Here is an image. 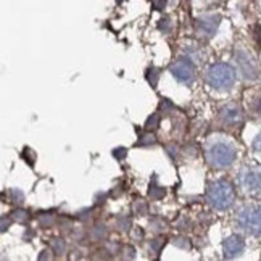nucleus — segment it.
<instances>
[{"mask_svg":"<svg viewBox=\"0 0 261 261\" xmlns=\"http://www.w3.org/2000/svg\"><path fill=\"white\" fill-rule=\"evenodd\" d=\"M206 198L210 205H212L218 212H226L236 202V190L232 184L226 179H218L215 182L210 184L206 190Z\"/></svg>","mask_w":261,"mask_h":261,"instance_id":"nucleus-1","label":"nucleus"},{"mask_svg":"<svg viewBox=\"0 0 261 261\" xmlns=\"http://www.w3.org/2000/svg\"><path fill=\"white\" fill-rule=\"evenodd\" d=\"M237 158L236 147L224 139H216L213 142H210L206 147V160L208 163L215 168H227L230 166Z\"/></svg>","mask_w":261,"mask_h":261,"instance_id":"nucleus-2","label":"nucleus"},{"mask_svg":"<svg viewBox=\"0 0 261 261\" xmlns=\"http://www.w3.org/2000/svg\"><path fill=\"white\" fill-rule=\"evenodd\" d=\"M236 69L227 63H215L206 71V83L216 90H229L236 84Z\"/></svg>","mask_w":261,"mask_h":261,"instance_id":"nucleus-3","label":"nucleus"},{"mask_svg":"<svg viewBox=\"0 0 261 261\" xmlns=\"http://www.w3.org/2000/svg\"><path fill=\"white\" fill-rule=\"evenodd\" d=\"M239 224L245 232L252 236H259V226H261V216L259 208L256 205H247L239 212Z\"/></svg>","mask_w":261,"mask_h":261,"instance_id":"nucleus-4","label":"nucleus"},{"mask_svg":"<svg viewBox=\"0 0 261 261\" xmlns=\"http://www.w3.org/2000/svg\"><path fill=\"white\" fill-rule=\"evenodd\" d=\"M171 74L176 81L182 84H192L195 81V65L190 62V58H180L171 65Z\"/></svg>","mask_w":261,"mask_h":261,"instance_id":"nucleus-5","label":"nucleus"},{"mask_svg":"<svg viewBox=\"0 0 261 261\" xmlns=\"http://www.w3.org/2000/svg\"><path fill=\"white\" fill-rule=\"evenodd\" d=\"M239 184L248 194H258L259 192V173L253 168H244L239 173Z\"/></svg>","mask_w":261,"mask_h":261,"instance_id":"nucleus-6","label":"nucleus"},{"mask_svg":"<svg viewBox=\"0 0 261 261\" xmlns=\"http://www.w3.org/2000/svg\"><path fill=\"white\" fill-rule=\"evenodd\" d=\"M236 62H237V66L240 69V73L245 79L248 81H253V79L258 77V68L253 62L252 55H248L244 50H240V52L236 54Z\"/></svg>","mask_w":261,"mask_h":261,"instance_id":"nucleus-7","label":"nucleus"},{"mask_svg":"<svg viewBox=\"0 0 261 261\" xmlns=\"http://www.w3.org/2000/svg\"><path fill=\"white\" fill-rule=\"evenodd\" d=\"M219 15H206L203 18L198 19L197 23V33L198 36H202L205 39L213 37L218 31V26H219Z\"/></svg>","mask_w":261,"mask_h":261,"instance_id":"nucleus-8","label":"nucleus"},{"mask_svg":"<svg viewBox=\"0 0 261 261\" xmlns=\"http://www.w3.org/2000/svg\"><path fill=\"white\" fill-rule=\"evenodd\" d=\"M219 118H221V121L227 126H237L242 123V119H244L242 108H239L237 105H226L221 108Z\"/></svg>","mask_w":261,"mask_h":261,"instance_id":"nucleus-9","label":"nucleus"},{"mask_svg":"<svg viewBox=\"0 0 261 261\" xmlns=\"http://www.w3.org/2000/svg\"><path fill=\"white\" fill-rule=\"evenodd\" d=\"M244 248H245V242H244V239L240 237V236H229L226 240H224V244H223V250H224V256L226 258H236L239 256L240 253L244 252Z\"/></svg>","mask_w":261,"mask_h":261,"instance_id":"nucleus-10","label":"nucleus"},{"mask_svg":"<svg viewBox=\"0 0 261 261\" xmlns=\"http://www.w3.org/2000/svg\"><path fill=\"white\" fill-rule=\"evenodd\" d=\"M158 77H160V73L156 71L155 68H152V69H148V74H147V79L150 81V86L152 87H156V84H158Z\"/></svg>","mask_w":261,"mask_h":261,"instance_id":"nucleus-11","label":"nucleus"},{"mask_svg":"<svg viewBox=\"0 0 261 261\" xmlns=\"http://www.w3.org/2000/svg\"><path fill=\"white\" fill-rule=\"evenodd\" d=\"M165 195V190L162 187H156V186H150V197L153 198H162Z\"/></svg>","mask_w":261,"mask_h":261,"instance_id":"nucleus-12","label":"nucleus"},{"mask_svg":"<svg viewBox=\"0 0 261 261\" xmlns=\"http://www.w3.org/2000/svg\"><path fill=\"white\" fill-rule=\"evenodd\" d=\"M160 124V116L158 115H152L147 119V129H156Z\"/></svg>","mask_w":261,"mask_h":261,"instance_id":"nucleus-13","label":"nucleus"},{"mask_svg":"<svg viewBox=\"0 0 261 261\" xmlns=\"http://www.w3.org/2000/svg\"><path fill=\"white\" fill-rule=\"evenodd\" d=\"M150 144H155V137L153 136H142L139 140V145H150Z\"/></svg>","mask_w":261,"mask_h":261,"instance_id":"nucleus-14","label":"nucleus"},{"mask_svg":"<svg viewBox=\"0 0 261 261\" xmlns=\"http://www.w3.org/2000/svg\"><path fill=\"white\" fill-rule=\"evenodd\" d=\"M118 226H119V229L127 230L129 226H130V218H119L118 219Z\"/></svg>","mask_w":261,"mask_h":261,"instance_id":"nucleus-15","label":"nucleus"},{"mask_svg":"<svg viewBox=\"0 0 261 261\" xmlns=\"http://www.w3.org/2000/svg\"><path fill=\"white\" fill-rule=\"evenodd\" d=\"M54 247H55L57 252H60V253H65V250H66V245H65V242H63V240H58V239H55Z\"/></svg>","mask_w":261,"mask_h":261,"instance_id":"nucleus-16","label":"nucleus"},{"mask_svg":"<svg viewBox=\"0 0 261 261\" xmlns=\"http://www.w3.org/2000/svg\"><path fill=\"white\" fill-rule=\"evenodd\" d=\"M126 148H116V150H113V156L115 158H118V160H123L124 156H126Z\"/></svg>","mask_w":261,"mask_h":261,"instance_id":"nucleus-17","label":"nucleus"},{"mask_svg":"<svg viewBox=\"0 0 261 261\" xmlns=\"http://www.w3.org/2000/svg\"><path fill=\"white\" fill-rule=\"evenodd\" d=\"M165 5H166V0H153V7H155L156 10L165 8Z\"/></svg>","mask_w":261,"mask_h":261,"instance_id":"nucleus-18","label":"nucleus"},{"mask_svg":"<svg viewBox=\"0 0 261 261\" xmlns=\"http://www.w3.org/2000/svg\"><path fill=\"white\" fill-rule=\"evenodd\" d=\"M10 224V221L8 218H0V230H5Z\"/></svg>","mask_w":261,"mask_h":261,"instance_id":"nucleus-19","label":"nucleus"}]
</instances>
